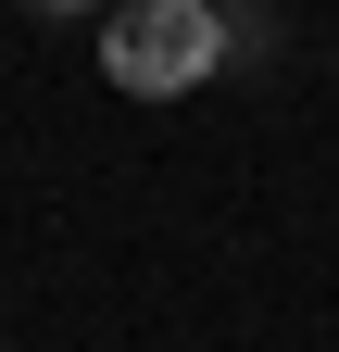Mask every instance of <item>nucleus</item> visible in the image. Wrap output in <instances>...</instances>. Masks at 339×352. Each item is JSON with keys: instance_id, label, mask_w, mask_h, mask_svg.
<instances>
[{"instance_id": "obj_1", "label": "nucleus", "mask_w": 339, "mask_h": 352, "mask_svg": "<svg viewBox=\"0 0 339 352\" xmlns=\"http://www.w3.org/2000/svg\"><path fill=\"white\" fill-rule=\"evenodd\" d=\"M214 63H226V13L214 0H126L101 25V76L126 101H189Z\"/></svg>"}, {"instance_id": "obj_2", "label": "nucleus", "mask_w": 339, "mask_h": 352, "mask_svg": "<svg viewBox=\"0 0 339 352\" xmlns=\"http://www.w3.org/2000/svg\"><path fill=\"white\" fill-rule=\"evenodd\" d=\"M25 13H101V0H25Z\"/></svg>"}]
</instances>
